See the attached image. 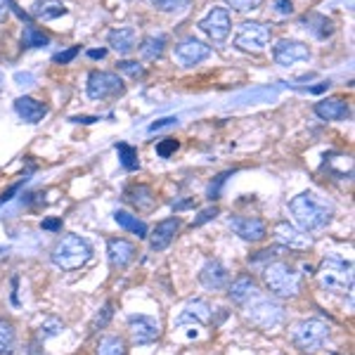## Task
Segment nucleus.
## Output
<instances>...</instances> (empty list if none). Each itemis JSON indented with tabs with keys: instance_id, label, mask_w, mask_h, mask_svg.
Listing matches in <instances>:
<instances>
[{
	"instance_id": "nucleus-11",
	"label": "nucleus",
	"mask_w": 355,
	"mask_h": 355,
	"mask_svg": "<svg viewBox=\"0 0 355 355\" xmlns=\"http://www.w3.org/2000/svg\"><path fill=\"white\" fill-rule=\"evenodd\" d=\"M272 57L279 67H291V64H296V62L308 60V57H311V50H308V45L301 41L282 38V41L272 48Z\"/></svg>"
},
{
	"instance_id": "nucleus-3",
	"label": "nucleus",
	"mask_w": 355,
	"mask_h": 355,
	"mask_svg": "<svg viewBox=\"0 0 355 355\" xmlns=\"http://www.w3.org/2000/svg\"><path fill=\"white\" fill-rule=\"evenodd\" d=\"M263 284L268 287V291L279 299H291L301 291V277L287 263H270L263 270Z\"/></svg>"
},
{
	"instance_id": "nucleus-44",
	"label": "nucleus",
	"mask_w": 355,
	"mask_h": 355,
	"mask_svg": "<svg viewBox=\"0 0 355 355\" xmlns=\"http://www.w3.org/2000/svg\"><path fill=\"white\" fill-rule=\"evenodd\" d=\"M43 230H62V220H57V218L43 220Z\"/></svg>"
},
{
	"instance_id": "nucleus-22",
	"label": "nucleus",
	"mask_w": 355,
	"mask_h": 355,
	"mask_svg": "<svg viewBox=\"0 0 355 355\" xmlns=\"http://www.w3.org/2000/svg\"><path fill=\"white\" fill-rule=\"evenodd\" d=\"M123 197L128 199V202L133 204L137 211H152L154 206H157V197H154V192H152L150 185H133V187H128Z\"/></svg>"
},
{
	"instance_id": "nucleus-27",
	"label": "nucleus",
	"mask_w": 355,
	"mask_h": 355,
	"mask_svg": "<svg viewBox=\"0 0 355 355\" xmlns=\"http://www.w3.org/2000/svg\"><path fill=\"white\" fill-rule=\"evenodd\" d=\"M114 220H116L119 225L123 227V230L137 234L140 239L147 237V225L142 220H137V216H130L128 211H116V214H114Z\"/></svg>"
},
{
	"instance_id": "nucleus-50",
	"label": "nucleus",
	"mask_w": 355,
	"mask_h": 355,
	"mask_svg": "<svg viewBox=\"0 0 355 355\" xmlns=\"http://www.w3.org/2000/svg\"><path fill=\"white\" fill-rule=\"evenodd\" d=\"M0 90H3V76H0Z\"/></svg>"
},
{
	"instance_id": "nucleus-13",
	"label": "nucleus",
	"mask_w": 355,
	"mask_h": 355,
	"mask_svg": "<svg viewBox=\"0 0 355 355\" xmlns=\"http://www.w3.org/2000/svg\"><path fill=\"white\" fill-rule=\"evenodd\" d=\"M199 282L209 291H220L230 282V272H227V268L220 261H209L202 268V272H199Z\"/></svg>"
},
{
	"instance_id": "nucleus-8",
	"label": "nucleus",
	"mask_w": 355,
	"mask_h": 355,
	"mask_svg": "<svg viewBox=\"0 0 355 355\" xmlns=\"http://www.w3.org/2000/svg\"><path fill=\"white\" fill-rule=\"evenodd\" d=\"M125 90L121 76L110 71H90L88 76V95L93 100H110V97H119Z\"/></svg>"
},
{
	"instance_id": "nucleus-15",
	"label": "nucleus",
	"mask_w": 355,
	"mask_h": 355,
	"mask_svg": "<svg viewBox=\"0 0 355 355\" xmlns=\"http://www.w3.org/2000/svg\"><path fill=\"white\" fill-rule=\"evenodd\" d=\"M107 256H110L112 268H125L135 259V244L123 237H114L107 242Z\"/></svg>"
},
{
	"instance_id": "nucleus-10",
	"label": "nucleus",
	"mask_w": 355,
	"mask_h": 355,
	"mask_svg": "<svg viewBox=\"0 0 355 355\" xmlns=\"http://www.w3.org/2000/svg\"><path fill=\"white\" fill-rule=\"evenodd\" d=\"M173 55H175V60L180 62L182 67H194V64H199V62L209 60V57H211V45L197 41V38H185V41L175 43Z\"/></svg>"
},
{
	"instance_id": "nucleus-35",
	"label": "nucleus",
	"mask_w": 355,
	"mask_h": 355,
	"mask_svg": "<svg viewBox=\"0 0 355 355\" xmlns=\"http://www.w3.org/2000/svg\"><path fill=\"white\" fill-rule=\"evenodd\" d=\"M263 0H227V5H230L232 10H237V12H249V10H256L261 8Z\"/></svg>"
},
{
	"instance_id": "nucleus-24",
	"label": "nucleus",
	"mask_w": 355,
	"mask_h": 355,
	"mask_svg": "<svg viewBox=\"0 0 355 355\" xmlns=\"http://www.w3.org/2000/svg\"><path fill=\"white\" fill-rule=\"evenodd\" d=\"M62 15H67V8L60 0H36L33 3V17H38L43 21H53Z\"/></svg>"
},
{
	"instance_id": "nucleus-45",
	"label": "nucleus",
	"mask_w": 355,
	"mask_h": 355,
	"mask_svg": "<svg viewBox=\"0 0 355 355\" xmlns=\"http://www.w3.org/2000/svg\"><path fill=\"white\" fill-rule=\"evenodd\" d=\"M73 123H95V121H100L97 116H73L71 119Z\"/></svg>"
},
{
	"instance_id": "nucleus-14",
	"label": "nucleus",
	"mask_w": 355,
	"mask_h": 355,
	"mask_svg": "<svg viewBox=\"0 0 355 355\" xmlns=\"http://www.w3.org/2000/svg\"><path fill=\"white\" fill-rule=\"evenodd\" d=\"M230 227L234 230V234H239V237L244 239V242H261L268 234L266 223L261 218H242V216H234V218H230Z\"/></svg>"
},
{
	"instance_id": "nucleus-26",
	"label": "nucleus",
	"mask_w": 355,
	"mask_h": 355,
	"mask_svg": "<svg viewBox=\"0 0 355 355\" xmlns=\"http://www.w3.org/2000/svg\"><path fill=\"white\" fill-rule=\"evenodd\" d=\"M17 346V331L10 320L0 318V355H12Z\"/></svg>"
},
{
	"instance_id": "nucleus-28",
	"label": "nucleus",
	"mask_w": 355,
	"mask_h": 355,
	"mask_svg": "<svg viewBox=\"0 0 355 355\" xmlns=\"http://www.w3.org/2000/svg\"><path fill=\"white\" fill-rule=\"evenodd\" d=\"M166 48V36H147L140 45V55L145 60H159Z\"/></svg>"
},
{
	"instance_id": "nucleus-29",
	"label": "nucleus",
	"mask_w": 355,
	"mask_h": 355,
	"mask_svg": "<svg viewBox=\"0 0 355 355\" xmlns=\"http://www.w3.org/2000/svg\"><path fill=\"white\" fill-rule=\"evenodd\" d=\"M97 355H125V343L121 336H102L97 341Z\"/></svg>"
},
{
	"instance_id": "nucleus-36",
	"label": "nucleus",
	"mask_w": 355,
	"mask_h": 355,
	"mask_svg": "<svg viewBox=\"0 0 355 355\" xmlns=\"http://www.w3.org/2000/svg\"><path fill=\"white\" fill-rule=\"evenodd\" d=\"M152 3H154V8L164 10V12H173V10L185 8L190 0H152Z\"/></svg>"
},
{
	"instance_id": "nucleus-41",
	"label": "nucleus",
	"mask_w": 355,
	"mask_h": 355,
	"mask_svg": "<svg viewBox=\"0 0 355 355\" xmlns=\"http://www.w3.org/2000/svg\"><path fill=\"white\" fill-rule=\"evenodd\" d=\"M178 123V119L175 116H166V119H162V121H154L152 125H150V130L154 133V130H162V128H171V125H175Z\"/></svg>"
},
{
	"instance_id": "nucleus-48",
	"label": "nucleus",
	"mask_w": 355,
	"mask_h": 355,
	"mask_svg": "<svg viewBox=\"0 0 355 355\" xmlns=\"http://www.w3.org/2000/svg\"><path fill=\"white\" fill-rule=\"evenodd\" d=\"M192 204H194V199H185V202L173 204V209H175V211H182V209H187V206H192Z\"/></svg>"
},
{
	"instance_id": "nucleus-33",
	"label": "nucleus",
	"mask_w": 355,
	"mask_h": 355,
	"mask_svg": "<svg viewBox=\"0 0 355 355\" xmlns=\"http://www.w3.org/2000/svg\"><path fill=\"white\" fill-rule=\"evenodd\" d=\"M119 69H121L123 73H128V76H133V78H142V76H145V69H142V64H137V62H130V60L119 62Z\"/></svg>"
},
{
	"instance_id": "nucleus-21",
	"label": "nucleus",
	"mask_w": 355,
	"mask_h": 355,
	"mask_svg": "<svg viewBox=\"0 0 355 355\" xmlns=\"http://www.w3.org/2000/svg\"><path fill=\"white\" fill-rule=\"evenodd\" d=\"M107 41H110L114 53H119V55L133 53V48H135V43H137L135 28H130V26L114 28V31H110V36H107Z\"/></svg>"
},
{
	"instance_id": "nucleus-9",
	"label": "nucleus",
	"mask_w": 355,
	"mask_h": 355,
	"mask_svg": "<svg viewBox=\"0 0 355 355\" xmlns=\"http://www.w3.org/2000/svg\"><path fill=\"white\" fill-rule=\"evenodd\" d=\"M199 28H202L214 43H223L230 36V28H232L230 12H227L225 8H214L202 21H199Z\"/></svg>"
},
{
	"instance_id": "nucleus-37",
	"label": "nucleus",
	"mask_w": 355,
	"mask_h": 355,
	"mask_svg": "<svg viewBox=\"0 0 355 355\" xmlns=\"http://www.w3.org/2000/svg\"><path fill=\"white\" fill-rule=\"evenodd\" d=\"M216 216H218V206H209V209H204L202 214H199L197 218L192 220V227H199V225H204V223L214 220Z\"/></svg>"
},
{
	"instance_id": "nucleus-43",
	"label": "nucleus",
	"mask_w": 355,
	"mask_h": 355,
	"mask_svg": "<svg viewBox=\"0 0 355 355\" xmlns=\"http://www.w3.org/2000/svg\"><path fill=\"white\" fill-rule=\"evenodd\" d=\"M279 254V249H266L261 251V254H256L254 259H251V263H259V261H268V259H275V256Z\"/></svg>"
},
{
	"instance_id": "nucleus-34",
	"label": "nucleus",
	"mask_w": 355,
	"mask_h": 355,
	"mask_svg": "<svg viewBox=\"0 0 355 355\" xmlns=\"http://www.w3.org/2000/svg\"><path fill=\"white\" fill-rule=\"evenodd\" d=\"M175 150H178V140H173V137H164V140L157 145V154L162 159H168Z\"/></svg>"
},
{
	"instance_id": "nucleus-2",
	"label": "nucleus",
	"mask_w": 355,
	"mask_h": 355,
	"mask_svg": "<svg viewBox=\"0 0 355 355\" xmlns=\"http://www.w3.org/2000/svg\"><path fill=\"white\" fill-rule=\"evenodd\" d=\"M93 259V246L78 234H67L53 249V263L62 270H78Z\"/></svg>"
},
{
	"instance_id": "nucleus-46",
	"label": "nucleus",
	"mask_w": 355,
	"mask_h": 355,
	"mask_svg": "<svg viewBox=\"0 0 355 355\" xmlns=\"http://www.w3.org/2000/svg\"><path fill=\"white\" fill-rule=\"evenodd\" d=\"M105 55H107V50H105V48H100V50H88V57H90V60H102Z\"/></svg>"
},
{
	"instance_id": "nucleus-32",
	"label": "nucleus",
	"mask_w": 355,
	"mask_h": 355,
	"mask_svg": "<svg viewBox=\"0 0 355 355\" xmlns=\"http://www.w3.org/2000/svg\"><path fill=\"white\" fill-rule=\"evenodd\" d=\"M112 318H114V303H105V308H102V311L95 315V320H93V329H102V327H107Z\"/></svg>"
},
{
	"instance_id": "nucleus-30",
	"label": "nucleus",
	"mask_w": 355,
	"mask_h": 355,
	"mask_svg": "<svg viewBox=\"0 0 355 355\" xmlns=\"http://www.w3.org/2000/svg\"><path fill=\"white\" fill-rule=\"evenodd\" d=\"M48 43H50V38L45 36L43 31H38L33 24H28L24 28V36H21V45H24V48H45Z\"/></svg>"
},
{
	"instance_id": "nucleus-19",
	"label": "nucleus",
	"mask_w": 355,
	"mask_h": 355,
	"mask_svg": "<svg viewBox=\"0 0 355 355\" xmlns=\"http://www.w3.org/2000/svg\"><path fill=\"white\" fill-rule=\"evenodd\" d=\"M315 114L324 121H346L351 116V107L339 97H329V100H320L315 105Z\"/></svg>"
},
{
	"instance_id": "nucleus-31",
	"label": "nucleus",
	"mask_w": 355,
	"mask_h": 355,
	"mask_svg": "<svg viewBox=\"0 0 355 355\" xmlns=\"http://www.w3.org/2000/svg\"><path fill=\"white\" fill-rule=\"evenodd\" d=\"M116 152H119V159H121V166H123L125 171H137V166H140L137 150H133L130 145H125V142H119Z\"/></svg>"
},
{
	"instance_id": "nucleus-49",
	"label": "nucleus",
	"mask_w": 355,
	"mask_h": 355,
	"mask_svg": "<svg viewBox=\"0 0 355 355\" xmlns=\"http://www.w3.org/2000/svg\"><path fill=\"white\" fill-rule=\"evenodd\" d=\"M8 17V8H5V0H0V19Z\"/></svg>"
},
{
	"instance_id": "nucleus-40",
	"label": "nucleus",
	"mask_w": 355,
	"mask_h": 355,
	"mask_svg": "<svg viewBox=\"0 0 355 355\" xmlns=\"http://www.w3.org/2000/svg\"><path fill=\"white\" fill-rule=\"evenodd\" d=\"M76 55H78V45H73V48L64 50V53H57L53 57V62H55V64H69V62H71Z\"/></svg>"
},
{
	"instance_id": "nucleus-25",
	"label": "nucleus",
	"mask_w": 355,
	"mask_h": 355,
	"mask_svg": "<svg viewBox=\"0 0 355 355\" xmlns=\"http://www.w3.org/2000/svg\"><path fill=\"white\" fill-rule=\"evenodd\" d=\"M303 24H308L306 28H311L318 38H329L331 33H334V24H331V19L322 15H306L303 17Z\"/></svg>"
},
{
	"instance_id": "nucleus-1",
	"label": "nucleus",
	"mask_w": 355,
	"mask_h": 355,
	"mask_svg": "<svg viewBox=\"0 0 355 355\" xmlns=\"http://www.w3.org/2000/svg\"><path fill=\"white\" fill-rule=\"evenodd\" d=\"M289 211L303 232H320L331 223L334 206L318 192H301L289 202Z\"/></svg>"
},
{
	"instance_id": "nucleus-4",
	"label": "nucleus",
	"mask_w": 355,
	"mask_h": 355,
	"mask_svg": "<svg viewBox=\"0 0 355 355\" xmlns=\"http://www.w3.org/2000/svg\"><path fill=\"white\" fill-rule=\"evenodd\" d=\"M242 306L246 308V318L254 324H259L263 329H275L277 324H282L284 311L279 303H275L272 299L263 296L261 291H256L251 299H246Z\"/></svg>"
},
{
	"instance_id": "nucleus-39",
	"label": "nucleus",
	"mask_w": 355,
	"mask_h": 355,
	"mask_svg": "<svg viewBox=\"0 0 355 355\" xmlns=\"http://www.w3.org/2000/svg\"><path fill=\"white\" fill-rule=\"evenodd\" d=\"M227 178H230V173H223V175H218V178H216V182H214V185L209 187V199H211V202H216V199L220 197V187L225 185V180H227Z\"/></svg>"
},
{
	"instance_id": "nucleus-16",
	"label": "nucleus",
	"mask_w": 355,
	"mask_h": 355,
	"mask_svg": "<svg viewBox=\"0 0 355 355\" xmlns=\"http://www.w3.org/2000/svg\"><path fill=\"white\" fill-rule=\"evenodd\" d=\"M275 239H277L279 244L289 246V249H308L311 246V237L308 234H303L299 227H294L291 223H277L275 225Z\"/></svg>"
},
{
	"instance_id": "nucleus-47",
	"label": "nucleus",
	"mask_w": 355,
	"mask_h": 355,
	"mask_svg": "<svg viewBox=\"0 0 355 355\" xmlns=\"http://www.w3.org/2000/svg\"><path fill=\"white\" fill-rule=\"evenodd\" d=\"M17 190H19V185H15V187H10L8 192H3V194H0V202H8V199H12V194H15Z\"/></svg>"
},
{
	"instance_id": "nucleus-42",
	"label": "nucleus",
	"mask_w": 355,
	"mask_h": 355,
	"mask_svg": "<svg viewBox=\"0 0 355 355\" xmlns=\"http://www.w3.org/2000/svg\"><path fill=\"white\" fill-rule=\"evenodd\" d=\"M275 10L279 15H291L294 12V5H291V0H275Z\"/></svg>"
},
{
	"instance_id": "nucleus-12",
	"label": "nucleus",
	"mask_w": 355,
	"mask_h": 355,
	"mask_svg": "<svg viewBox=\"0 0 355 355\" xmlns=\"http://www.w3.org/2000/svg\"><path fill=\"white\" fill-rule=\"evenodd\" d=\"M128 329H130V336H133L135 343H152L159 339V334H162L159 320L150 318V315H130Z\"/></svg>"
},
{
	"instance_id": "nucleus-23",
	"label": "nucleus",
	"mask_w": 355,
	"mask_h": 355,
	"mask_svg": "<svg viewBox=\"0 0 355 355\" xmlns=\"http://www.w3.org/2000/svg\"><path fill=\"white\" fill-rule=\"evenodd\" d=\"M256 282L249 277V275H242V277H237L232 282V287L227 289V296L234 301V303H244L246 299H251V296L256 294Z\"/></svg>"
},
{
	"instance_id": "nucleus-38",
	"label": "nucleus",
	"mask_w": 355,
	"mask_h": 355,
	"mask_svg": "<svg viewBox=\"0 0 355 355\" xmlns=\"http://www.w3.org/2000/svg\"><path fill=\"white\" fill-rule=\"evenodd\" d=\"M60 331H62V322H60V320H55V318H50L48 322L41 327V336H43V339H48V336H55V334H60Z\"/></svg>"
},
{
	"instance_id": "nucleus-18",
	"label": "nucleus",
	"mask_w": 355,
	"mask_h": 355,
	"mask_svg": "<svg viewBox=\"0 0 355 355\" xmlns=\"http://www.w3.org/2000/svg\"><path fill=\"white\" fill-rule=\"evenodd\" d=\"M178 227H180V220H178V218H166V220L159 223V225L152 230V234H147V237H150L152 251H164V249H168V244L173 242Z\"/></svg>"
},
{
	"instance_id": "nucleus-17",
	"label": "nucleus",
	"mask_w": 355,
	"mask_h": 355,
	"mask_svg": "<svg viewBox=\"0 0 355 355\" xmlns=\"http://www.w3.org/2000/svg\"><path fill=\"white\" fill-rule=\"evenodd\" d=\"M209 320H211V306L204 299H194L180 311L175 324H206Z\"/></svg>"
},
{
	"instance_id": "nucleus-6",
	"label": "nucleus",
	"mask_w": 355,
	"mask_h": 355,
	"mask_svg": "<svg viewBox=\"0 0 355 355\" xmlns=\"http://www.w3.org/2000/svg\"><path fill=\"white\" fill-rule=\"evenodd\" d=\"M320 284L327 291H336V294H346L353 291V272H351V263L336 259L324 261V270L320 272Z\"/></svg>"
},
{
	"instance_id": "nucleus-7",
	"label": "nucleus",
	"mask_w": 355,
	"mask_h": 355,
	"mask_svg": "<svg viewBox=\"0 0 355 355\" xmlns=\"http://www.w3.org/2000/svg\"><path fill=\"white\" fill-rule=\"evenodd\" d=\"M272 36V28L263 21H244L239 26L237 36H234V45L239 50H246V53H261V50L268 48Z\"/></svg>"
},
{
	"instance_id": "nucleus-5",
	"label": "nucleus",
	"mask_w": 355,
	"mask_h": 355,
	"mask_svg": "<svg viewBox=\"0 0 355 355\" xmlns=\"http://www.w3.org/2000/svg\"><path fill=\"white\" fill-rule=\"evenodd\" d=\"M289 336L296 348H301L306 353H315L329 339V327L322 320H301V322H296L291 327Z\"/></svg>"
},
{
	"instance_id": "nucleus-20",
	"label": "nucleus",
	"mask_w": 355,
	"mask_h": 355,
	"mask_svg": "<svg viewBox=\"0 0 355 355\" xmlns=\"http://www.w3.org/2000/svg\"><path fill=\"white\" fill-rule=\"evenodd\" d=\"M15 112L19 114V119H24L26 123H38L48 114V105L33 100V97H17L15 100Z\"/></svg>"
}]
</instances>
